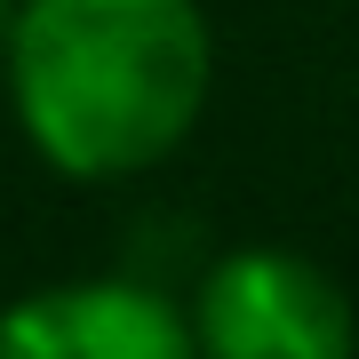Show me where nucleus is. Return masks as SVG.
<instances>
[{
    "label": "nucleus",
    "instance_id": "f257e3e1",
    "mask_svg": "<svg viewBox=\"0 0 359 359\" xmlns=\"http://www.w3.org/2000/svg\"><path fill=\"white\" fill-rule=\"evenodd\" d=\"M0 65L32 152L56 176L120 184L200 128L216 32L200 0H16Z\"/></svg>",
    "mask_w": 359,
    "mask_h": 359
},
{
    "label": "nucleus",
    "instance_id": "f03ea898",
    "mask_svg": "<svg viewBox=\"0 0 359 359\" xmlns=\"http://www.w3.org/2000/svg\"><path fill=\"white\" fill-rule=\"evenodd\" d=\"M200 359H351V295L295 248H231L192 295Z\"/></svg>",
    "mask_w": 359,
    "mask_h": 359
},
{
    "label": "nucleus",
    "instance_id": "7ed1b4c3",
    "mask_svg": "<svg viewBox=\"0 0 359 359\" xmlns=\"http://www.w3.org/2000/svg\"><path fill=\"white\" fill-rule=\"evenodd\" d=\"M0 359H200V335L144 280H56L0 311Z\"/></svg>",
    "mask_w": 359,
    "mask_h": 359
},
{
    "label": "nucleus",
    "instance_id": "20e7f679",
    "mask_svg": "<svg viewBox=\"0 0 359 359\" xmlns=\"http://www.w3.org/2000/svg\"><path fill=\"white\" fill-rule=\"evenodd\" d=\"M8 25H16V8H8V0H0V48H8Z\"/></svg>",
    "mask_w": 359,
    "mask_h": 359
}]
</instances>
